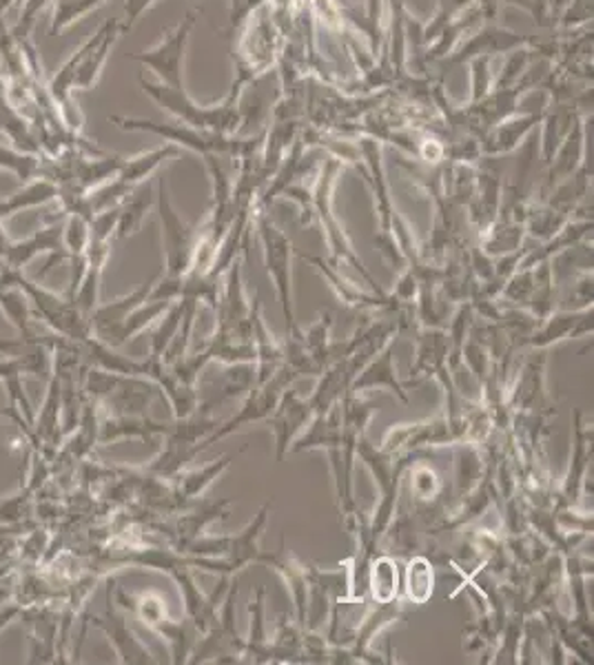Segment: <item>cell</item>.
Returning <instances> with one entry per match:
<instances>
[{
	"label": "cell",
	"instance_id": "cell-40",
	"mask_svg": "<svg viewBox=\"0 0 594 665\" xmlns=\"http://www.w3.org/2000/svg\"><path fill=\"white\" fill-rule=\"evenodd\" d=\"M406 599L415 606H424L435 593V563L426 555H411L406 561L404 579Z\"/></svg>",
	"mask_w": 594,
	"mask_h": 665
},
{
	"label": "cell",
	"instance_id": "cell-13",
	"mask_svg": "<svg viewBox=\"0 0 594 665\" xmlns=\"http://www.w3.org/2000/svg\"><path fill=\"white\" fill-rule=\"evenodd\" d=\"M21 288L25 290L27 300L34 307V311L38 313V318H43L45 324L51 326L56 335L73 340V342H83L94 335L90 320L81 313V309L76 307V300L69 298V295H64L62 298V295H56L34 282H29L27 277L21 284Z\"/></svg>",
	"mask_w": 594,
	"mask_h": 665
},
{
	"label": "cell",
	"instance_id": "cell-3",
	"mask_svg": "<svg viewBox=\"0 0 594 665\" xmlns=\"http://www.w3.org/2000/svg\"><path fill=\"white\" fill-rule=\"evenodd\" d=\"M342 169H344V163L337 161L335 156H326L324 163H320V167L313 176V182L309 185L311 187V200H309V209H307V217H305L302 227L313 225V222L318 219L322 229H324L326 245L331 249L329 260H333L335 264L355 266L370 290L387 293L380 286V282L373 275H370V271L364 266V262L357 256L346 229L342 227V222L337 219V215L333 211V191H335V185H337V178H340Z\"/></svg>",
	"mask_w": 594,
	"mask_h": 665
},
{
	"label": "cell",
	"instance_id": "cell-45",
	"mask_svg": "<svg viewBox=\"0 0 594 665\" xmlns=\"http://www.w3.org/2000/svg\"><path fill=\"white\" fill-rule=\"evenodd\" d=\"M182 313H185V300L178 298L169 305V309L156 322V329L152 333V346H148V355L163 359V353L167 351V346L171 344V340L176 337V333L180 329Z\"/></svg>",
	"mask_w": 594,
	"mask_h": 665
},
{
	"label": "cell",
	"instance_id": "cell-19",
	"mask_svg": "<svg viewBox=\"0 0 594 665\" xmlns=\"http://www.w3.org/2000/svg\"><path fill=\"white\" fill-rule=\"evenodd\" d=\"M533 40L524 34L510 32L506 27H499L497 23H484L471 36H466L460 47L445 58V64H464L477 56H497V54H510L519 47H531Z\"/></svg>",
	"mask_w": 594,
	"mask_h": 665
},
{
	"label": "cell",
	"instance_id": "cell-32",
	"mask_svg": "<svg viewBox=\"0 0 594 665\" xmlns=\"http://www.w3.org/2000/svg\"><path fill=\"white\" fill-rule=\"evenodd\" d=\"M152 206H156V187L148 180L133 187L131 193L120 202L116 240H127V238L135 236Z\"/></svg>",
	"mask_w": 594,
	"mask_h": 665
},
{
	"label": "cell",
	"instance_id": "cell-10",
	"mask_svg": "<svg viewBox=\"0 0 594 665\" xmlns=\"http://www.w3.org/2000/svg\"><path fill=\"white\" fill-rule=\"evenodd\" d=\"M269 512H271V503H264L253 520L236 535H227V548L222 557H191L189 566L191 568H200L204 572L211 574H227V577H236L238 572H242L247 566L258 563L262 550H260V539L262 533L269 524Z\"/></svg>",
	"mask_w": 594,
	"mask_h": 665
},
{
	"label": "cell",
	"instance_id": "cell-15",
	"mask_svg": "<svg viewBox=\"0 0 594 665\" xmlns=\"http://www.w3.org/2000/svg\"><path fill=\"white\" fill-rule=\"evenodd\" d=\"M574 435H572V455L568 473L557 488V506L561 508H577L581 506V497L587 488V473L592 466V424L585 421L581 411H574Z\"/></svg>",
	"mask_w": 594,
	"mask_h": 665
},
{
	"label": "cell",
	"instance_id": "cell-1",
	"mask_svg": "<svg viewBox=\"0 0 594 665\" xmlns=\"http://www.w3.org/2000/svg\"><path fill=\"white\" fill-rule=\"evenodd\" d=\"M138 83L148 98L176 118V122H182V124H189V127H195L202 131L222 133V135H236L240 131V127L245 124L242 122V92L251 83L245 81L242 76L234 79L229 94L215 105H200L187 94V90H176V87H169L163 83H152L142 76Z\"/></svg>",
	"mask_w": 594,
	"mask_h": 665
},
{
	"label": "cell",
	"instance_id": "cell-4",
	"mask_svg": "<svg viewBox=\"0 0 594 665\" xmlns=\"http://www.w3.org/2000/svg\"><path fill=\"white\" fill-rule=\"evenodd\" d=\"M107 120L122 131H140V133L158 135L165 142L176 144L178 150H189L198 156L217 154V156H227L231 161H238L260 135V133L251 135V138L222 135V133L202 131V129H195V127H189L182 122H156V120L127 118V116H109Z\"/></svg>",
	"mask_w": 594,
	"mask_h": 665
},
{
	"label": "cell",
	"instance_id": "cell-29",
	"mask_svg": "<svg viewBox=\"0 0 594 665\" xmlns=\"http://www.w3.org/2000/svg\"><path fill=\"white\" fill-rule=\"evenodd\" d=\"M342 443V419L340 404L324 415H316L305 432L290 443L288 453H309V451H333Z\"/></svg>",
	"mask_w": 594,
	"mask_h": 665
},
{
	"label": "cell",
	"instance_id": "cell-26",
	"mask_svg": "<svg viewBox=\"0 0 594 665\" xmlns=\"http://www.w3.org/2000/svg\"><path fill=\"white\" fill-rule=\"evenodd\" d=\"M592 236V217L590 215H581V217H570L566 225L546 242H539L537 249H526L522 260H519L516 269H531L537 266L542 262H550L557 256H561L563 251L590 240Z\"/></svg>",
	"mask_w": 594,
	"mask_h": 665
},
{
	"label": "cell",
	"instance_id": "cell-8",
	"mask_svg": "<svg viewBox=\"0 0 594 665\" xmlns=\"http://www.w3.org/2000/svg\"><path fill=\"white\" fill-rule=\"evenodd\" d=\"M200 21L198 10H189L152 49L135 51L127 58L140 62L148 71H154L158 83L185 90V56L191 40V34Z\"/></svg>",
	"mask_w": 594,
	"mask_h": 665
},
{
	"label": "cell",
	"instance_id": "cell-47",
	"mask_svg": "<svg viewBox=\"0 0 594 665\" xmlns=\"http://www.w3.org/2000/svg\"><path fill=\"white\" fill-rule=\"evenodd\" d=\"M531 60H533V45L531 47H519V49H512L503 62V69H501V76L495 81V90H503V87H512L516 85L519 81H522V76L526 73V69L531 67Z\"/></svg>",
	"mask_w": 594,
	"mask_h": 665
},
{
	"label": "cell",
	"instance_id": "cell-16",
	"mask_svg": "<svg viewBox=\"0 0 594 665\" xmlns=\"http://www.w3.org/2000/svg\"><path fill=\"white\" fill-rule=\"evenodd\" d=\"M404 617H406V610H404L402 599H393L387 604H373L370 608H366V613L361 615L359 624L353 630L351 643L346 645L348 661L351 663H384V658L370 650V645H373V641L380 632H384L389 626L397 624Z\"/></svg>",
	"mask_w": 594,
	"mask_h": 665
},
{
	"label": "cell",
	"instance_id": "cell-27",
	"mask_svg": "<svg viewBox=\"0 0 594 665\" xmlns=\"http://www.w3.org/2000/svg\"><path fill=\"white\" fill-rule=\"evenodd\" d=\"M169 426L171 424L152 419L148 415H107L100 419L98 443H114L127 437L156 441L169 432Z\"/></svg>",
	"mask_w": 594,
	"mask_h": 665
},
{
	"label": "cell",
	"instance_id": "cell-11",
	"mask_svg": "<svg viewBox=\"0 0 594 665\" xmlns=\"http://www.w3.org/2000/svg\"><path fill=\"white\" fill-rule=\"evenodd\" d=\"M295 376L288 371V368L282 364L277 371L273 373V378H269L264 384L260 387H251L240 411L227 419L222 421L206 439H204V447L209 449L211 443H215L217 439H225L229 435H234L236 430H240L242 426L247 424H256V421H264L273 415V411L277 408L282 395L295 384Z\"/></svg>",
	"mask_w": 594,
	"mask_h": 665
},
{
	"label": "cell",
	"instance_id": "cell-31",
	"mask_svg": "<svg viewBox=\"0 0 594 665\" xmlns=\"http://www.w3.org/2000/svg\"><path fill=\"white\" fill-rule=\"evenodd\" d=\"M120 19H111V27L107 29V34L103 36V40L98 45H94L90 49V54L83 58V62L79 64L76 79H73V92H90L98 85L103 69L120 38Z\"/></svg>",
	"mask_w": 594,
	"mask_h": 665
},
{
	"label": "cell",
	"instance_id": "cell-33",
	"mask_svg": "<svg viewBox=\"0 0 594 665\" xmlns=\"http://www.w3.org/2000/svg\"><path fill=\"white\" fill-rule=\"evenodd\" d=\"M182 150H178L176 144L171 142H165L161 146H156V150H148V152H142L138 156H131V158H124L120 171L116 174V178L127 185V187H138L140 182H146L148 178H152L154 174H158V169L171 161V158H178Z\"/></svg>",
	"mask_w": 594,
	"mask_h": 665
},
{
	"label": "cell",
	"instance_id": "cell-34",
	"mask_svg": "<svg viewBox=\"0 0 594 665\" xmlns=\"http://www.w3.org/2000/svg\"><path fill=\"white\" fill-rule=\"evenodd\" d=\"M236 458H238V453L236 455H222L219 460H215V462H211V464H206L202 468H193V471L185 468L182 473H178L169 482L174 484V488H176L178 497L182 499V503L189 506L193 499H198V497H202L206 492V488L231 466V462Z\"/></svg>",
	"mask_w": 594,
	"mask_h": 665
},
{
	"label": "cell",
	"instance_id": "cell-24",
	"mask_svg": "<svg viewBox=\"0 0 594 665\" xmlns=\"http://www.w3.org/2000/svg\"><path fill=\"white\" fill-rule=\"evenodd\" d=\"M585 122L587 116L581 114L577 116L572 129L568 131V135L563 138V142L559 144L557 154L553 156L550 165L546 167V180L539 187L542 200L548 195V191L553 187H557L559 182H563L566 178H570L572 174H577L583 165H585Z\"/></svg>",
	"mask_w": 594,
	"mask_h": 665
},
{
	"label": "cell",
	"instance_id": "cell-37",
	"mask_svg": "<svg viewBox=\"0 0 594 665\" xmlns=\"http://www.w3.org/2000/svg\"><path fill=\"white\" fill-rule=\"evenodd\" d=\"M415 460L406 468L408 484H411V503L413 506H430V503H437V501L449 497L451 492H449V488L443 486L439 473L430 464L415 462Z\"/></svg>",
	"mask_w": 594,
	"mask_h": 665
},
{
	"label": "cell",
	"instance_id": "cell-42",
	"mask_svg": "<svg viewBox=\"0 0 594 665\" xmlns=\"http://www.w3.org/2000/svg\"><path fill=\"white\" fill-rule=\"evenodd\" d=\"M105 3H109V0H54V12L49 19L47 36L49 38L60 36L73 23L83 21L87 14L103 8Z\"/></svg>",
	"mask_w": 594,
	"mask_h": 665
},
{
	"label": "cell",
	"instance_id": "cell-43",
	"mask_svg": "<svg viewBox=\"0 0 594 665\" xmlns=\"http://www.w3.org/2000/svg\"><path fill=\"white\" fill-rule=\"evenodd\" d=\"M0 129L5 131V135L14 144V150L40 156V138L32 131L29 120L19 116L8 105H3V109H0Z\"/></svg>",
	"mask_w": 594,
	"mask_h": 665
},
{
	"label": "cell",
	"instance_id": "cell-50",
	"mask_svg": "<svg viewBox=\"0 0 594 665\" xmlns=\"http://www.w3.org/2000/svg\"><path fill=\"white\" fill-rule=\"evenodd\" d=\"M158 0H124V10L120 19V34L124 36L127 32L133 29V25L144 16V12L152 10Z\"/></svg>",
	"mask_w": 594,
	"mask_h": 665
},
{
	"label": "cell",
	"instance_id": "cell-22",
	"mask_svg": "<svg viewBox=\"0 0 594 665\" xmlns=\"http://www.w3.org/2000/svg\"><path fill=\"white\" fill-rule=\"evenodd\" d=\"M258 563L273 568L282 581L286 583L288 595L293 599L295 608V621L305 628V617H307V597H309V583H307V561H302L297 555H293L284 539L280 544V550L275 553H262Z\"/></svg>",
	"mask_w": 594,
	"mask_h": 665
},
{
	"label": "cell",
	"instance_id": "cell-14",
	"mask_svg": "<svg viewBox=\"0 0 594 665\" xmlns=\"http://www.w3.org/2000/svg\"><path fill=\"white\" fill-rule=\"evenodd\" d=\"M449 443L451 447L458 443V435L449 424V419H445V415L441 413L432 419L393 426L384 435L380 449L393 458H404V455L421 453L424 449H432V447H449Z\"/></svg>",
	"mask_w": 594,
	"mask_h": 665
},
{
	"label": "cell",
	"instance_id": "cell-41",
	"mask_svg": "<svg viewBox=\"0 0 594 665\" xmlns=\"http://www.w3.org/2000/svg\"><path fill=\"white\" fill-rule=\"evenodd\" d=\"M171 302H174V300H171ZM171 302H167V300H146V302H142L138 309H133V311L124 318V322L120 324V329L116 331V335L111 337V342H109L107 346L120 348V346H124L127 342H131V340H133L138 333H142L146 326L156 324V322L161 320V316L169 309Z\"/></svg>",
	"mask_w": 594,
	"mask_h": 665
},
{
	"label": "cell",
	"instance_id": "cell-21",
	"mask_svg": "<svg viewBox=\"0 0 594 665\" xmlns=\"http://www.w3.org/2000/svg\"><path fill=\"white\" fill-rule=\"evenodd\" d=\"M548 105V103H546ZM544 109L531 111V114H514L499 124H495L490 131H486L482 140V152L484 158H503L522 150V144L535 133V129L542 124Z\"/></svg>",
	"mask_w": 594,
	"mask_h": 665
},
{
	"label": "cell",
	"instance_id": "cell-35",
	"mask_svg": "<svg viewBox=\"0 0 594 665\" xmlns=\"http://www.w3.org/2000/svg\"><path fill=\"white\" fill-rule=\"evenodd\" d=\"M249 637L245 639V663H269L266 590L260 585L249 602Z\"/></svg>",
	"mask_w": 594,
	"mask_h": 665
},
{
	"label": "cell",
	"instance_id": "cell-46",
	"mask_svg": "<svg viewBox=\"0 0 594 665\" xmlns=\"http://www.w3.org/2000/svg\"><path fill=\"white\" fill-rule=\"evenodd\" d=\"M43 156L36 154H25L14 150V146H5L0 144V169H5L10 174H14L19 180L29 182L36 176H40L43 169Z\"/></svg>",
	"mask_w": 594,
	"mask_h": 665
},
{
	"label": "cell",
	"instance_id": "cell-12",
	"mask_svg": "<svg viewBox=\"0 0 594 665\" xmlns=\"http://www.w3.org/2000/svg\"><path fill=\"white\" fill-rule=\"evenodd\" d=\"M415 335V361L411 364L408 380L404 382L406 391L419 387L426 380H437L441 389L455 387L458 380L451 373V337L445 329H424L417 326Z\"/></svg>",
	"mask_w": 594,
	"mask_h": 665
},
{
	"label": "cell",
	"instance_id": "cell-49",
	"mask_svg": "<svg viewBox=\"0 0 594 665\" xmlns=\"http://www.w3.org/2000/svg\"><path fill=\"white\" fill-rule=\"evenodd\" d=\"M49 3H51V0H25V5H23V10H21V19H19V23H16L14 29H12V38H14L19 45H23V43L29 40V34H32V29H34V25H36L40 12H43Z\"/></svg>",
	"mask_w": 594,
	"mask_h": 665
},
{
	"label": "cell",
	"instance_id": "cell-18",
	"mask_svg": "<svg viewBox=\"0 0 594 665\" xmlns=\"http://www.w3.org/2000/svg\"><path fill=\"white\" fill-rule=\"evenodd\" d=\"M313 417L316 413L309 397L297 395V391L293 389H288L282 395L273 415L264 419V424L275 435V462H282L288 455L290 443L305 432V428L311 424Z\"/></svg>",
	"mask_w": 594,
	"mask_h": 665
},
{
	"label": "cell",
	"instance_id": "cell-39",
	"mask_svg": "<svg viewBox=\"0 0 594 665\" xmlns=\"http://www.w3.org/2000/svg\"><path fill=\"white\" fill-rule=\"evenodd\" d=\"M60 395L62 387L56 373H51L47 397L43 402V408L38 417L32 421L34 424V437L36 441L47 443V447H58L62 441V430H60Z\"/></svg>",
	"mask_w": 594,
	"mask_h": 665
},
{
	"label": "cell",
	"instance_id": "cell-48",
	"mask_svg": "<svg viewBox=\"0 0 594 665\" xmlns=\"http://www.w3.org/2000/svg\"><path fill=\"white\" fill-rule=\"evenodd\" d=\"M468 64H471V103L468 105H475L495 90V79L490 71L492 56H477V58L468 60Z\"/></svg>",
	"mask_w": 594,
	"mask_h": 665
},
{
	"label": "cell",
	"instance_id": "cell-28",
	"mask_svg": "<svg viewBox=\"0 0 594 665\" xmlns=\"http://www.w3.org/2000/svg\"><path fill=\"white\" fill-rule=\"evenodd\" d=\"M32 637V663H56V639L60 634V615L51 608L21 610Z\"/></svg>",
	"mask_w": 594,
	"mask_h": 665
},
{
	"label": "cell",
	"instance_id": "cell-9",
	"mask_svg": "<svg viewBox=\"0 0 594 665\" xmlns=\"http://www.w3.org/2000/svg\"><path fill=\"white\" fill-rule=\"evenodd\" d=\"M236 599L238 579L234 577L225 599L217 608L213 628L198 639L189 663H245V639L236 626Z\"/></svg>",
	"mask_w": 594,
	"mask_h": 665
},
{
	"label": "cell",
	"instance_id": "cell-44",
	"mask_svg": "<svg viewBox=\"0 0 594 665\" xmlns=\"http://www.w3.org/2000/svg\"><path fill=\"white\" fill-rule=\"evenodd\" d=\"M331 329H333V313L324 311L320 313L318 322H313L307 331H302L297 326L290 333H297L300 342L305 344V348L322 364V368L329 366V346H331ZM288 335V333H286Z\"/></svg>",
	"mask_w": 594,
	"mask_h": 665
},
{
	"label": "cell",
	"instance_id": "cell-6",
	"mask_svg": "<svg viewBox=\"0 0 594 665\" xmlns=\"http://www.w3.org/2000/svg\"><path fill=\"white\" fill-rule=\"evenodd\" d=\"M236 54V76H242L249 83H256L280 60V25L269 0L247 16Z\"/></svg>",
	"mask_w": 594,
	"mask_h": 665
},
{
	"label": "cell",
	"instance_id": "cell-25",
	"mask_svg": "<svg viewBox=\"0 0 594 665\" xmlns=\"http://www.w3.org/2000/svg\"><path fill=\"white\" fill-rule=\"evenodd\" d=\"M158 277H161V273H156L152 280H146L144 284H140V286L133 288L131 293L122 295V298H116V300H111V302H107V305H98V309L94 311V316H92V320H90V322H92V333H94L100 342L109 344L111 337L116 335V331L120 329V324L124 322V318H127L133 309H138L142 302H146L148 293L154 290Z\"/></svg>",
	"mask_w": 594,
	"mask_h": 665
},
{
	"label": "cell",
	"instance_id": "cell-38",
	"mask_svg": "<svg viewBox=\"0 0 594 665\" xmlns=\"http://www.w3.org/2000/svg\"><path fill=\"white\" fill-rule=\"evenodd\" d=\"M58 198V185L45 176H36L21 191L0 200V219H10L25 209H34Z\"/></svg>",
	"mask_w": 594,
	"mask_h": 665
},
{
	"label": "cell",
	"instance_id": "cell-2",
	"mask_svg": "<svg viewBox=\"0 0 594 665\" xmlns=\"http://www.w3.org/2000/svg\"><path fill=\"white\" fill-rule=\"evenodd\" d=\"M378 404L361 397L359 393L348 391L340 402V419H342V443L340 449L329 451V464L333 473L335 486V501L337 512L344 529L353 524L359 514V506L353 492V473H355V458H357V441L366 435L370 419L376 417Z\"/></svg>",
	"mask_w": 594,
	"mask_h": 665
},
{
	"label": "cell",
	"instance_id": "cell-30",
	"mask_svg": "<svg viewBox=\"0 0 594 665\" xmlns=\"http://www.w3.org/2000/svg\"><path fill=\"white\" fill-rule=\"evenodd\" d=\"M400 563L391 555H376L366 570V593L373 604H387L400 599Z\"/></svg>",
	"mask_w": 594,
	"mask_h": 665
},
{
	"label": "cell",
	"instance_id": "cell-5",
	"mask_svg": "<svg viewBox=\"0 0 594 665\" xmlns=\"http://www.w3.org/2000/svg\"><path fill=\"white\" fill-rule=\"evenodd\" d=\"M156 211L161 219V236H163V256H165V266L163 275L165 277H185L191 266H193V256L195 247L202 236L204 219L189 225L180 217L176 211L171 195H169V185L165 176H158L156 180Z\"/></svg>",
	"mask_w": 594,
	"mask_h": 665
},
{
	"label": "cell",
	"instance_id": "cell-36",
	"mask_svg": "<svg viewBox=\"0 0 594 665\" xmlns=\"http://www.w3.org/2000/svg\"><path fill=\"white\" fill-rule=\"evenodd\" d=\"M305 630L282 615L275 634L269 639V663H305Z\"/></svg>",
	"mask_w": 594,
	"mask_h": 665
},
{
	"label": "cell",
	"instance_id": "cell-20",
	"mask_svg": "<svg viewBox=\"0 0 594 665\" xmlns=\"http://www.w3.org/2000/svg\"><path fill=\"white\" fill-rule=\"evenodd\" d=\"M594 331L592 322V309L583 311H563L555 309L548 318H544L535 331L526 337L524 348L533 351H548L555 344H561L566 340H577V337H587Z\"/></svg>",
	"mask_w": 594,
	"mask_h": 665
},
{
	"label": "cell",
	"instance_id": "cell-23",
	"mask_svg": "<svg viewBox=\"0 0 594 665\" xmlns=\"http://www.w3.org/2000/svg\"><path fill=\"white\" fill-rule=\"evenodd\" d=\"M395 342H389L373 359H370L359 376L353 380L351 384V391L353 393H370V391H389L393 393L400 402L404 404H411L408 400V393H406V387L404 382L397 378V368H395Z\"/></svg>",
	"mask_w": 594,
	"mask_h": 665
},
{
	"label": "cell",
	"instance_id": "cell-7",
	"mask_svg": "<svg viewBox=\"0 0 594 665\" xmlns=\"http://www.w3.org/2000/svg\"><path fill=\"white\" fill-rule=\"evenodd\" d=\"M253 225L258 229V238L262 245V258L269 277L275 284L277 300L282 307V316L286 320V333L295 331L297 320H295V305H293V240L275 225L269 211H253Z\"/></svg>",
	"mask_w": 594,
	"mask_h": 665
},
{
	"label": "cell",
	"instance_id": "cell-17",
	"mask_svg": "<svg viewBox=\"0 0 594 665\" xmlns=\"http://www.w3.org/2000/svg\"><path fill=\"white\" fill-rule=\"evenodd\" d=\"M111 585H114V581H109V585H107L105 615L103 617H92V626H96L98 630L105 632V637L114 645L120 663H131V665H135V663H140V665L142 663H158L154 652L148 650L146 645H142V641L135 637V632L129 628L124 610L111 599Z\"/></svg>",
	"mask_w": 594,
	"mask_h": 665
}]
</instances>
